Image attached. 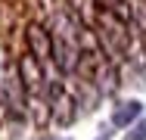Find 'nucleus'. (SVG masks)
<instances>
[{
    "instance_id": "3",
    "label": "nucleus",
    "mask_w": 146,
    "mask_h": 140,
    "mask_svg": "<svg viewBox=\"0 0 146 140\" xmlns=\"http://www.w3.org/2000/svg\"><path fill=\"white\" fill-rule=\"evenodd\" d=\"M143 118V103L140 100H118L112 106V115H109V125L112 128H131L134 121Z\"/></svg>"
},
{
    "instance_id": "4",
    "label": "nucleus",
    "mask_w": 146,
    "mask_h": 140,
    "mask_svg": "<svg viewBox=\"0 0 146 140\" xmlns=\"http://www.w3.org/2000/svg\"><path fill=\"white\" fill-rule=\"evenodd\" d=\"M121 140H146V115L140 118V121H134V125H131V131H127Z\"/></svg>"
},
{
    "instance_id": "1",
    "label": "nucleus",
    "mask_w": 146,
    "mask_h": 140,
    "mask_svg": "<svg viewBox=\"0 0 146 140\" xmlns=\"http://www.w3.org/2000/svg\"><path fill=\"white\" fill-rule=\"evenodd\" d=\"M16 72H19V78L25 84V90L28 93H44V87H47V65L37 59L34 53H22L16 59Z\"/></svg>"
},
{
    "instance_id": "2",
    "label": "nucleus",
    "mask_w": 146,
    "mask_h": 140,
    "mask_svg": "<svg viewBox=\"0 0 146 140\" xmlns=\"http://www.w3.org/2000/svg\"><path fill=\"white\" fill-rule=\"evenodd\" d=\"M25 44H28V53H34L44 65L53 62V31L40 22H28L25 25Z\"/></svg>"
},
{
    "instance_id": "5",
    "label": "nucleus",
    "mask_w": 146,
    "mask_h": 140,
    "mask_svg": "<svg viewBox=\"0 0 146 140\" xmlns=\"http://www.w3.org/2000/svg\"><path fill=\"white\" fill-rule=\"evenodd\" d=\"M112 134H115V128L109 125V128H103V134H100V137H96V140H112Z\"/></svg>"
},
{
    "instance_id": "6",
    "label": "nucleus",
    "mask_w": 146,
    "mask_h": 140,
    "mask_svg": "<svg viewBox=\"0 0 146 140\" xmlns=\"http://www.w3.org/2000/svg\"><path fill=\"white\" fill-rule=\"evenodd\" d=\"M34 140H68V137H56V134H40V137H34Z\"/></svg>"
}]
</instances>
